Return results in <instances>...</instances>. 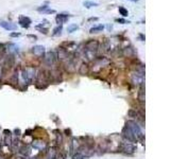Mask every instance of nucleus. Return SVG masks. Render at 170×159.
Listing matches in <instances>:
<instances>
[{"label":"nucleus","mask_w":170,"mask_h":159,"mask_svg":"<svg viewBox=\"0 0 170 159\" xmlns=\"http://www.w3.org/2000/svg\"><path fill=\"white\" fill-rule=\"evenodd\" d=\"M132 82L135 85H144V81H145V74L144 71H136L132 74Z\"/></svg>","instance_id":"obj_3"},{"label":"nucleus","mask_w":170,"mask_h":159,"mask_svg":"<svg viewBox=\"0 0 170 159\" xmlns=\"http://www.w3.org/2000/svg\"><path fill=\"white\" fill-rule=\"evenodd\" d=\"M2 47H3V45H2V44H0V49L2 48Z\"/></svg>","instance_id":"obj_35"},{"label":"nucleus","mask_w":170,"mask_h":159,"mask_svg":"<svg viewBox=\"0 0 170 159\" xmlns=\"http://www.w3.org/2000/svg\"><path fill=\"white\" fill-rule=\"evenodd\" d=\"M79 29V27L77 26V25H75V23H72V25H70V26H68L67 28V31L69 32V33H72L73 31H76V30Z\"/></svg>","instance_id":"obj_22"},{"label":"nucleus","mask_w":170,"mask_h":159,"mask_svg":"<svg viewBox=\"0 0 170 159\" xmlns=\"http://www.w3.org/2000/svg\"><path fill=\"white\" fill-rule=\"evenodd\" d=\"M83 5L85 7H87V9H91V7H98V3L93 2V1H84Z\"/></svg>","instance_id":"obj_19"},{"label":"nucleus","mask_w":170,"mask_h":159,"mask_svg":"<svg viewBox=\"0 0 170 159\" xmlns=\"http://www.w3.org/2000/svg\"><path fill=\"white\" fill-rule=\"evenodd\" d=\"M84 49H85V50H88V51L97 53V51H98V49H99V41H96V39H91V41H88L86 44H85Z\"/></svg>","instance_id":"obj_5"},{"label":"nucleus","mask_w":170,"mask_h":159,"mask_svg":"<svg viewBox=\"0 0 170 159\" xmlns=\"http://www.w3.org/2000/svg\"><path fill=\"white\" fill-rule=\"evenodd\" d=\"M122 134H123V136H125V137L128 139V141H130V142H134V141L136 140L135 135L132 133V130H130L127 125L125 126V128L122 130Z\"/></svg>","instance_id":"obj_7"},{"label":"nucleus","mask_w":170,"mask_h":159,"mask_svg":"<svg viewBox=\"0 0 170 159\" xmlns=\"http://www.w3.org/2000/svg\"><path fill=\"white\" fill-rule=\"evenodd\" d=\"M18 23L23 27V28L28 29V28L30 27L31 19L29 18V17H26V16H20V17H19V20H18Z\"/></svg>","instance_id":"obj_10"},{"label":"nucleus","mask_w":170,"mask_h":159,"mask_svg":"<svg viewBox=\"0 0 170 159\" xmlns=\"http://www.w3.org/2000/svg\"><path fill=\"white\" fill-rule=\"evenodd\" d=\"M103 29H104V26H102V25H99V26L93 27V28L89 30V32H91V33H98V32H101Z\"/></svg>","instance_id":"obj_16"},{"label":"nucleus","mask_w":170,"mask_h":159,"mask_svg":"<svg viewBox=\"0 0 170 159\" xmlns=\"http://www.w3.org/2000/svg\"><path fill=\"white\" fill-rule=\"evenodd\" d=\"M115 21L119 22V23H122V25H125V23H130V21H128V20H125V19H123V18H117Z\"/></svg>","instance_id":"obj_25"},{"label":"nucleus","mask_w":170,"mask_h":159,"mask_svg":"<svg viewBox=\"0 0 170 159\" xmlns=\"http://www.w3.org/2000/svg\"><path fill=\"white\" fill-rule=\"evenodd\" d=\"M29 37H30V38H33V39H36V36H35V35H29Z\"/></svg>","instance_id":"obj_32"},{"label":"nucleus","mask_w":170,"mask_h":159,"mask_svg":"<svg viewBox=\"0 0 170 159\" xmlns=\"http://www.w3.org/2000/svg\"><path fill=\"white\" fill-rule=\"evenodd\" d=\"M62 31H63V27H62V26H57L55 29L53 30L52 35H53V36H60L61 34H62Z\"/></svg>","instance_id":"obj_18"},{"label":"nucleus","mask_w":170,"mask_h":159,"mask_svg":"<svg viewBox=\"0 0 170 159\" xmlns=\"http://www.w3.org/2000/svg\"><path fill=\"white\" fill-rule=\"evenodd\" d=\"M130 1H133V2H136V1H139V0H130Z\"/></svg>","instance_id":"obj_34"},{"label":"nucleus","mask_w":170,"mask_h":159,"mask_svg":"<svg viewBox=\"0 0 170 159\" xmlns=\"http://www.w3.org/2000/svg\"><path fill=\"white\" fill-rule=\"evenodd\" d=\"M0 27H2L3 29L8 30V31H13V30L17 29V26L15 23H12V22H7V21H1L0 22Z\"/></svg>","instance_id":"obj_11"},{"label":"nucleus","mask_w":170,"mask_h":159,"mask_svg":"<svg viewBox=\"0 0 170 159\" xmlns=\"http://www.w3.org/2000/svg\"><path fill=\"white\" fill-rule=\"evenodd\" d=\"M2 73H3V67L0 65V79L2 78Z\"/></svg>","instance_id":"obj_28"},{"label":"nucleus","mask_w":170,"mask_h":159,"mask_svg":"<svg viewBox=\"0 0 170 159\" xmlns=\"http://www.w3.org/2000/svg\"><path fill=\"white\" fill-rule=\"evenodd\" d=\"M33 148H36V150H43V148H45V143H44V141L42 140H35L33 141Z\"/></svg>","instance_id":"obj_13"},{"label":"nucleus","mask_w":170,"mask_h":159,"mask_svg":"<svg viewBox=\"0 0 170 159\" xmlns=\"http://www.w3.org/2000/svg\"><path fill=\"white\" fill-rule=\"evenodd\" d=\"M44 61H45V64L47 65V66H53L57 61V53L53 51L47 52L45 57H44Z\"/></svg>","instance_id":"obj_4"},{"label":"nucleus","mask_w":170,"mask_h":159,"mask_svg":"<svg viewBox=\"0 0 170 159\" xmlns=\"http://www.w3.org/2000/svg\"><path fill=\"white\" fill-rule=\"evenodd\" d=\"M32 53H33L34 55L38 56V57L44 56L45 55V47L41 46V45H36V46L32 47Z\"/></svg>","instance_id":"obj_8"},{"label":"nucleus","mask_w":170,"mask_h":159,"mask_svg":"<svg viewBox=\"0 0 170 159\" xmlns=\"http://www.w3.org/2000/svg\"><path fill=\"white\" fill-rule=\"evenodd\" d=\"M139 37L141 38V41H145V37H144V35H143V34H140Z\"/></svg>","instance_id":"obj_33"},{"label":"nucleus","mask_w":170,"mask_h":159,"mask_svg":"<svg viewBox=\"0 0 170 159\" xmlns=\"http://www.w3.org/2000/svg\"><path fill=\"white\" fill-rule=\"evenodd\" d=\"M96 20H98L97 17H94V18H89L88 19V21H96Z\"/></svg>","instance_id":"obj_30"},{"label":"nucleus","mask_w":170,"mask_h":159,"mask_svg":"<svg viewBox=\"0 0 170 159\" xmlns=\"http://www.w3.org/2000/svg\"><path fill=\"white\" fill-rule=\"evenodd\" d=\"M135 148H136L135 145L133 144V143H131L130 141L125 142V143H122V145H121V150L125 154H133V153L135 152Z\"/></svg>","instance_id":"obj_6"},{"label":"nucleus","mask_w":170,"mask_h":159,"mask_svg":"<svg viewBox=\"0 0 170 159\" xmlns=\"http://www.w3.org/2000/svg\"><path fill=\"white\" fill-rule=\"evenodd\" d=\"M17 159H28V158H27L26 156H23V155H21V156H18V157H17Z\"/></svg>","instance_id":"obj_31"},{"label":"nucleus","mask_w":170,"mask_h":159,"mask_svg":"<svg viewBox=\"0 0 170 159\" xmlns=\"http://www.w3.org/2000/svg\"><path fill=\"white\" fill-rule=\"evenodd\" d=\"M57 59H60V61H66V59L69 57V54H68V51L67 50H65L64 48H59L57 50Z\"/></svg>","instance_id":"obj_9"},{"label":"nucleus","mask_w":170,"mask_h":159,"mask_svg":"<svg viewBox=\"0 0 170 159\" xmlns=\"http://www.w3.org/2000/svg\"><path fill=\"white\" fill-rule=\"evenodd\" d=\"M118 11H119V13H120V15H122L123 17H127L129 15V12H128V10L125 9V7H118Z\"/></svg>","instance_id":"obj_20"},{"label":"nucleus","mask_w":170,"mask_h":159,"mask_svg":"<svg viewBox=\"0 0 170 159\" xmlns=\"http://www.w3.org/2000/svg\"><path fill=\"white\" fill-rule=\"evenodd\" d=\"M20 75H21V80L25 83L31 84L33 82L34 79H35V77H36V74H35V68H33V67H27V68L21 70Z\"/></svg>","instance_id":"obj_1"},{"label":"nucleus","mask_w":170,"mask_h":159,"mask_svg":"<svg viewBox=\"0 0 170 159\" xmlns=\"http://www.w3.org/2000/svg\"><path fill=\"white\" fill-rule=\"evenodd\" d=\"M127 126L132 130V133L135 135L136 139H141V140L144 139V134H143V132L140 130V126L138 125V123L136 122V121L130 120V121H128V123H127Z\"/></svg>","instance_id":"obj_2"},{"label":"nucleus","mask_w":170,"mask_h":159,"mask_svg":"<svg viewBox=\"0 0 170 159\" xmlns=\"http://www.w3.org/2000/svg\"><path fill=\"white\" fill-rule=\"evenodd\" d=\"M19 153H20V155H23V156H28L30 154V148H26V146L23 145V146H21V148H19Z\"/></svg>","instance_id":"obj_17"},{"label":"nucleus","mask_w":170,"mask_h":159,"mask_svg":"<svg viewBox=\"0 0 170 159\" xmlns=\"http://www.w3.org/2000/svg\"><path fill=\"white\" fill-rule=\"evenodd\" d=\"M0 159H2V158H1V157H0Z\"/></svg>","instance_id":"obj_36"},{"label":"nucleus","mask_w":170,"mask_h":159,"mask_svg":"<svg viewBox=\"0 0 170 159\" xmlns=\"http://www.w3.org/2000/svg\"><path fill=\"white\" fill-rule=\"evenodd\" d=\"M47 9H49V7H48V5H42L41 7H38L37 11L38 12H43V13H44V12H45Z\"/></svg>","instance_id":"obj_26"},{"label":"nucleus","mask_w":170,"mask_h":159,"mask_svg":"<svg viewBox=\"0 0 170 159\" xmlns=\"http://www.w3.org/2000/svg\"><path fill=\"white\" fill-rule=\"evenodd\" d=\"M133 49L132 48H125L123 49V54L125 55H127V56H131V55H133Z\"/></svg>","instance_id":"obj_23"},{"label":"nucleus","mask_w":170,"mask_h":159,"mask_svg":"<svg viewBox=\"0 0 170 159\" xmlns=\"http://www.w3.org/2000/svg\"><path fill=\"white\" fill-rule=\"evenodd\" d=\"M20 36V33H11V37H18Z\"/></svg>","instance_id":"obj_29"},{"label":"nucleus","mask_w":170,"mask_h":159,"mask_svg":"<svg viewBox=\"0 0 170 159\" xmlns=\"http://www.w3.org/2000/svg\"><path fill=\"white\" fill-rule=\"evenodd\" d=\"M44 13H46V14H53V13H55V11L54 10H50V9H47Z\"/></svg>","instance_id":"obj_27"},{"label":"nucleus","mask_w":170,"mask_h":159,"mask_svg":"<svg viewBox=\"0 0 170 159\" xmlns=\"http://www.w3.org/2000/svg\"><path fill=\"white\" fill-rule=\"evenodd\" d=\"M84 158H86V157H85L83 154H81V153L79 152H77L75 155L72 156V159H84Z\"/></svg>","instance_id":"obj_24"},{"label":"nucleus","mask_w":170,"mask_h":159,"mask_svg":"<svg viewBox=\"0 0 170 159\" xmlns=\"http://www.w3.org/2000/svg\"><path fill=\"white\" fill-rule=\"evenodd\" d=\"M69 18V15L68 14H59L55 17V21L57 23H59V26H62L64 22H66Z\"/></svg>","instance_id":"obj_12"},{"label":"nucleus","mask_w":170,"mask_h":159,"mask_svg":"<svg viewBox=\"0 0 170 159\" xmlns=\"http://www.w3.org/2000/svg\"><path fill=\"white\" fill-rule=\"evenodd\" d=\"M88 65L87 64H85V63H83L81 66H80V69H79V73L80 74H82V75H85V74H87L88 73Z\"/></svg>","instance_id":"obj_14"},{"label":"nucleus","mask_w":170,"mask_h":159,"mask_svg":"<svg viewBox=\"0 0 170 159\" xmlns=\"http://www.w3.org/2000/svg\"><path fill=\"white\" fill-rule=\"evenodd\" d=\"M36 29L39 30V31H41L42 33H44V34H47V33H48V28H45L43 23H41V25H38V26L36 27Z\"/></svg>","instance_id":"obj_21"},{"label":"nucleus","mask_w":170,"mask_h":159,"mask_svg":"<svg viewBox=\"0 0 170 159\" xmlns=\"http://www.w3.org/2000/svg\"><path fill=\"white\" fill-rule=\"evenodd\" d=\"M8 51L9 53H17L19 51L18 46H16L15 44H10L8 46Z\"/></svg>","instance_id":"obj_15"}]
</instances>
